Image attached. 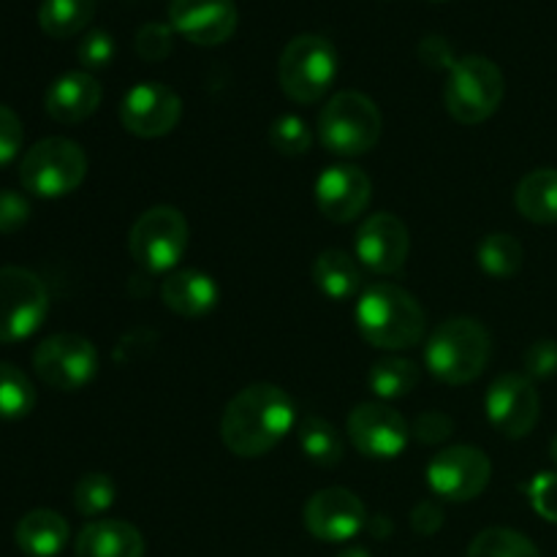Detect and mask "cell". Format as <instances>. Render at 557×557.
<instances>
[{"instance_id":"cell-1","label":"cell","mask_w":557,"mask_h":557,"mask_svg":"<svg viewBox=\"0 0 557 557\" xmlns=\"http://www.w3.org/2000/svg\"><path fill=\"white\" fill-rule=\"evenodd\" d=\"M294 400L275 384H250L232 397L221 419V438L237 457H261L294 428Z\"/></svg>"},{"instance_id":"cell-2","label":"cell","mask_w":557,"mask_h":557,"mask_svg":"<svg viewBox=\"0 0 557 557\" xmlns=\"http://www.w3.org/2000/svg\"><path fill=\"white\" fill-rule=\"evenodd\" d=\"M357 326L370 346L406 351L422 343L428 319L417 297L392 283H375L359 297Z\"/></svg>"},{"instance_id":"cell-3","label":"cell","mask_w":557,"mask_h":557,"mask_svg":"<svg viewBox=\"0 0 557 557\" xmlns=\"http://www.w3.org/2000/svg\"><path fill=\"white\" fill-rule=\"evenodd\" d=\"M490 354L493 341L476 319H449L430 335L424 362L444 384L466 386L484 373Z\"/></svg>"},{"instance_id":"cell-4","label":"cell","mask_w":557,"mask_h":557,"mask_svg":"<svg viewBox=\"0 0 557 557\" xmlns=\"http://www.w3.org/2000/svg\"><path fill=\"white\" fill-rule=\"evenodd\" d=\"M381 128L384 120L375 101L357 90L332 96L319 117L321 145L343 158H357L373 150L381 139Z\"/></svg>"},{"instance_id":"cell-5","label":"cell","mask_w":557,"mask_h":557,"mask_svg":"<svg viewBox=\"0 0 557 557\" xmlns=\"http://www.w3.org/2000/svg\"><path fill=\"white\" fill-rule=\"evenodd\" d=\"M504 71L482 54H468L460 58L449 69L446 79L444 103L446 112L462 125L484 123L498 112L504 101Z\"/></svg>"},{"instance_id":"cell-6","label":"cell","mask_w":557,"mask_h":557,"mask_svg":"<svg viewBox=\"0 0 557 557\" xmlns=\"http://www.w3.org/2000/svg\"><path fill=\"white\" fill-rule=\"evenodd\" d=\"M337 76V49L330 38L305 33L292 38L277 60L281 90L297 103H315L326 96Z\"/></svg>"},{"instance_id":"cell-7","label":"cell","mask_w":557,"mask_h":557,"mask_svg":"<svg viewBox=\"0 0 557 557\" xmlns=\"http://www.w3.org/2000/svg\"><path fill=\"white\" fill-rule=\"evenodd\" d=\"M87 174V156L74 139L49 136L33 145L20 163L22 188L38 199L74 194Z\"/></svg>"},{"instance_id":"cell-8","label":"cell","mask_w":557,"mask_h":557,"mask_svg":"<svg viewBox=\"0 0 557 557\" xmlns=\"http://www.w3.org/2000/svg\"><path fill=\"white\" fill-rule=\"evenodd\" d=\"M190 228L177 207L158 205L136 218L128 234V250L147 272H169L188 250Z\"/></svg>"},{"instance_id":"cell-9","label":"cell","mask_w":557,"mask_h":557,"mask_svg":"<svg viewBox=\"0 0 557 557\" xmlns=\"http://www.w3.org/2000/svg\"><path fill=\"white\" fill-rule=\"evenodd\" d=\"M49 313V292L36 272L0 267V343H20L36 335Z\"/></svg>"},{"instance_id":"cell-10","label":"cell","mask_w":557,"mask_h":557,"mask_svg":"<svg viewBox=\"0 0 557 557\" xmlns=\"http://www.w3.org/2000/svg\"><path fill=\"white\" fill-rule=\"evenodd\" d=\"M33 368L47 386L58 392H79L96 379L98 351L87 337L60 332L47 337L33 351Z\"/></svg>"},{"instance_id":"cell-11","label":"cell","mask_w":557,"mask_h":557,"mask_svg":"<svg viewBox=\"0 0 557 557\" xmlns=\"http://www.w3.org/2000/svg\"><path fill=\"white\" fill-rule=\"evenodd\" d=\"M493 462L476 446H449L428 466V484L441 500L468 504L487 490Z\"/></svg>"},{"instance_id":"cell-12","label":"cell","mask_w":557,"mask_h":557,"mask_svg":"<svg viewBox=\"0 0 557 557\" xmlns=\"http://www.w3.org/2000/svg\"><path fill=\"white\" fill-rule=\"evenodd\" d=\"M183 117V101L172 87L161 82H139L131 87L120 107L125 131L141 139H158L177 128Z\"/></svg>"},{"instance_id":"cell-13","label":"cell","mask_w":557,"mask_h":557,"mask_svg":"<svg viewBox=\"0 0 557 557\" xmlns=\"http://www.w3.org/2000/svg\"><path fill=\"white\" fill-rule=\"evenodd\" d=\"M542 413V397L528 375L506 373L487 392V419L506 438H525Z\"/></svg>"},{"instance_id":"cell-14","label":"cell","mask_w":557,"mask_h":557,"mask_svg":"<svg viewBox=\"0 0 557 557\" xmlns=\"http://www.w3.org/2000/svg\"><path fill=\"white\" fill-rule=\"evenodd\" d=\"M348 438L373 460H395L411 441L408 422L384 403H362L348 417Z\"/></svg>"},{"instance_id":"cell-15","label":"cell","mask_w":557,"mask_h":557,"mask_svg":"<svg viewBox=\"0 0 557 557\" xmlns=\"http://www.w3.org/2000/svg\"><path fill=\"white\" fill-rule=\"evenodd\" d=\"M302 520L310 536L319 542L343 544L359 536V531L368 525V509L351 490L326 487L305 504Z\"/></svg>"},{"instance_id":"cell-16","label":"cell","mask_w":557,"mask_h":557,"mask_svg":"<svg viewBox=\"0 0 557 557\" xmlns=\"http://www.w3.org/2000/svg\"><path fill=\"white\" fill-rule=\"evenodd\" d=\"M237 5L234 0H172L169 25L174 33L199 47H218L237 30Z\"/></svg>"},{"instance_id":"cell-17","label":"cell","mask_w":557,"mask_h":557,"mask_svg":"<svg viewBox=\"0 0 557 557\" xmlns=\"http://www.w3.org/2000/svg\"><path fill=\"white\" fill-rule=\"evenodd\" d=\"M411 250V237H408L406 223L392 212H379L370 215L357 232V259L362 267L379 275H392L400 272Z\"/></svg>"},{"instance_id":"cell-18","label":"cell","mask_w":557,"mask_h":557,"mask_svg":"<svg viewBox=\"0 0 557 557\" xmlns=\"http://www.w3.org/2000/svg\"><path fill=\"white\" fill-rule=\"evenodd\" d=\"M373 183L359 166H330L315 180V205L332 223H348L370 205Z\"/></svg>"},{"instance_id":"cell-19","label":"cell","mask_w":557,"mask_h":557,"mask_svg":"<svg viewBox=\"0 0 557 557\" xmlns=\"http://www.w3.org/2000/svg\"><path fill=\"white\" fill-rule=\"evenodd\" d=\"M101 98L103 90L96 76L87 74V71H69L49 85L44 107L52 120L74 125L96 114V109L101 107Z\"/></svg>"},{"instance_id":"cell-20","label":"cell","mask_w":557,"mask_h":557,"mask_svg":"<svg viewBox=\"0 0 557 557\" xmlns=\"http://www.w3.org/2000/svg\"><path fill=\"white\" fill-rule=\"evenodd\" d=\"M218 283L207 272L199 270H177L166 275L161 286V299L169 310L185 319H199L207 315L218 305Z\"/></svg>"},{"instance_id":"cell-21","label":"cell","mask_w":557,"mask_h":557,"mask_svg":"<svg viewBox=\"0 0 557 557\" xmlns=\"http://www.w3.org/2000/svg\"><path fill=\"white\" fill-rule=\"evenodd\" d=\"M76 557H145V539L131 522L96 520L76 536Z\"/></svg>"},{"instance_id":"cell-22","label":"cell","mask_w":557,"mask_h":557,"mask_svg":"<svg viewBox=\"0 0 557 557\" xmlns=\"http://www.w3.org/2000/svg\"><path fill=\"white\" fill-rule=\"evenodd\" d=\"M14 539L27 557H58L69 544V522L52 509L27 511L16 522Z\"/></svg>"},{"instance_id":"cell-23","label":"cell","mask_w":557,"mask_h":557,"mask_svg":"<svg viewBox=\"0 0 557 557\" xmlns=\"http://www.w3.org/2000/svg\"><path fill=\"white\" fill-rule=\"evenodd\" d=\"M515 205L525 221L539 226L557 223V169H533L520 180Z\"/></svg>"},{"instance_id":"cell-24","label":"cell","mask_w":557,"mask_h":557,"mask_svg":"<svg viewBox=\"0 0 557 557\" xmlns=\"http://www.w3.org/2000/svg\"><path fill=\"white\" fill-rule=\"evenodd\" d=\"M313 281L321 294L343 302V299H351L362 288V270L346 250L330 248L315 259Z\"/></svg>"},{"instance_id":"cell-25","label":"cell","mask_w":557,"mask_h":557,"mask_svg":"<svg viewBox=\"0 0 557 557\" xmlns=\"http://www.w3.org/2000/svg\"><path fill=\"white\" fill-rule=\"evenodd\" d=\"M96 16V0H44L38 25L52 38H71L85 30Z\"/></svg>"},{"instance_id":"cell-26","label":"cell","mask_w":557,"mask_h":557,"mask_svg":"<svg viewBox=\"0 0 557 557\" xmlns=\"http://www.w3.org/2000/svg\"><path fill=\"white\" fill-rule=\"evenodd\" d=\"M299 449L305 451L308 460H313L315 466L332 468L343 460V435L337 433V428L332 422L321 417H305L297 428Z\"/></svg>"},{"instance_id":"cell-27","label":"cell","mask_w":557,"mask_h":557,"mask_svg":"<svg viewBox=\"0 0 557 557\" xmlns=\"http://www.w3.org/2000/svg\"><path fill=\"white\" fill-rule=\"evenodd\" d=\"M370 389L381 397V400H397V397L411 395L419 386V368L411 359L403 357H386L370 368Z\"/></svg>"},{"instance_id":"cell-28","label":"cell","mask_w":557,"mask_h":557,"mask_svg":"<svg viewBox=\"0 0 557 557\" xmlns=\"http://www.w3.org/2000/svg\"><path fill=\"white\" fill-rule=\"evenodd\" d=\"M476 259L482 270L493 277H511L520 272L525 250H522L520 239L511 237L506 232H493L479 243Z\"/></svg>"},{"instance_id":"cell-29","label":"cell","mask_w":557,"mask_h":557,"mask_svg":"<svg viewBox=\"0 0 557 557\" xmlns=\"http://www.w3.org/2000/svg\"><path fill=\"white\" fill-rule=\"evenodd\" d=\"M468 557H542L536 544L511 528H487L468 547Z\"/></svg>"},{"instance_id":"cell-30","label":"cell","mask_w":557,"mask_h":557,"mask_svg":"<svg viewBox=\"0 0 557 557\" xmlns=\"http://www.w3.org/2000/svg\"><path fill=\"white\" fill-rule=\"evenodd\" d=\"M36 406V389L16 364L0 362V419H22Z\"/></svg>"},{"instance_id":"cell-31","label":"cell","mask_w":557,"mask_h":557,"mask_svg":"<svg viewBox=\"0 0 557 557\" xmlns=\"http://www.w3.org/2000/svg\"><path fill=\"white\" fill-rule=\"evenodd\" d=\"M114 482L107 473H87L74 487V506L82 517H101L114 504Z\"/></svg>"},{"instance_id":"cell-32","label":"cell","mask_w":557,"mask_h":557,"mask_svg":"<svg viewBox=\"0 0 557 557\" xmlns=\"http://www.w3.org/2000/svg\"><path fill=\"white\" fill-rule=\"evenodd\" d=\"M270 145L275 147L281 156H305L313 145V134H310L308 123L297 114H283L270 125Z\"/></svg>"},{"instance_id":"cell-33","label":"cell","mask_w":557,"mask_h":557,"mask_svg":"<svg viewBox=\"0 0 557 557\" xmlns=\"http://www.w3.org/2000/svg\"><path fill=\"white\" fill-rule=\"evenodd\" d=\"M134 47L141 60L161 63V60H166L174 49V27L163 25V22H147V25H141L139 30H136Z\"/></svg>"},{"instance_id":"cell-34","label":"cell","mask_w":557,"mask_h":557,"mask_svg":"<svg viewBox=\"0 0 557 557\" xmlns=\"http://www.w3.org/2000/svg\"><path fill=\"white\" fill-rule=\"evenodd\" d=\"M76 58H79V63L87 71L107 69L114 60V38L107 30L85 33V38L79 41V49H76Z\"/></svg>"},{"instance_id":"cell-35","label":"cell","mask_w":557,"mask_h":557,"mask_svg":"<svg viewBox=\"0 0 557 557\" xmlns=\"http://www.w3.org/2000/svg\"><path fill=\"white\" fill-rule=\"evenodd\" d=\"M528 498L539 517L557 525V473H539L528 487Z\"/></svg>"},{"instance_id":"cell-36","label":"cell","mask_w":557,"mask_h":557,"mask_svg":"<svg viewBox=\"0 0 557 557\" xmlns=\"http://www.w3.org/2000/svg\"><path fill=\"white\" fill-rule=\"evenodd\" d=\"M22 139H25L22 120L16 117L14 109L0 103V166H9V163L20 156Z\"/></svg>"},{"instance_id":"cell-37","label":"cell","mask_w":557,"mask_h":557,"mask_svg":"<svg viewBox=\"0 0 557 557\" xmlns=\"http://www.w3.org/2000/svg\"><path fill=\"white\" fill-rule=\"evenodd\" d=\"M30 201L20 190H0V234H14L30 221Z\"/></svg>"},{"instance_id":"cell-38","label":"cell","mask_w":557,"mask_h":557,"mask_svg":"<svg viewBox=\"0 0 557 557\" xmlns=\"http://www.w3.org/2000/svg\"><path fill=\"white\" fill-rule=\"evenodd\" d=\"M455 433V419L441 411H424L413 419L411 435L422 444H441Z\"/></svg>"},{"instance_id":"cell-39","label":"cell","mask_w":557,"mask_h":557,"mask_svg":"<svg viewBox=\"0 0 557 557\" xmlns=\"http://www.w3.org/2000/svg\"><path fill=\"white\" fill-rule=\"evenodd\" d=\"M525 373L528 379H553L557 373V343L536 341L525 351Z\"/></svg>"},{"instance_id":"cell-40","label":"cell","mask_w":557,"mask_h":557,"mask_svg":"<svg viewBox=\"0 0 557 557\" xmlns=\"http://www.w3.org/2000/svg\"><path fill=\"white\" fill-rule=\"evenodd\" d=\"M419 58H422V63L433 65V69H446V71L457 63L455 52H451V47L441 36L424 38V41L419 44Z\"/></svg>"},{"instance_id":"cell-41","label":"cell","mask_w":557,"mask_h":557,"mask_svg":"<svg viewBox=\"0 0 557 557\" xmlns=\"http://www.w3.org/2000/svg\"><path fill=\"white\" fill-rule=\"evenodd\" d=\"M441 525H444V511L433 500H422L411 511V528L419 536H433V533L441 531Z\"/></svg>"},{"instance_id":"cell-42","label":"cell","mask_w":557,"mask_h":557,"mask_svg":"<svg viewBox=\"0 0 557 557\" xmlns=\"http://www.w3.org/2000/svg\"><path fill=\"white\" fill-rule=\"evenodd\" d=\"M337 557H370L368 553H364V549H359V547H354V549H346V553H341Z\"/></svg>"},{"instance_id":"cell-43","label":"cell","mask_w":557,"mask_h":557,"mask_svg":"<svg viewBox=\"0 0 557 557\" xmlns=\"http://www.w3.org/2000/svg\"><path fill=\"white\" fill-rule=\"evenodd\" d=\"M549 457H553V462L557 466V435L553 438V444H549Z\"/></svg>"},{"instance_id":"cell-44","label":"cell","mask_w":557,"mask_h":557,"mask_svg":"<svg viewBox=\"0 0 557 557\" xmlns=\"http://www.w3.org/2000/svg\"><path fill=\"white\" fill-rule=\"evenodd\" d=\"M433 3H444V0H433Z\"/></svg>"}]
</instances>
